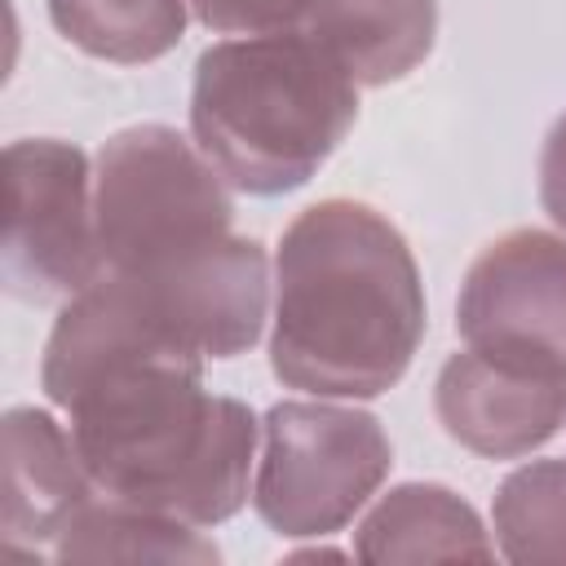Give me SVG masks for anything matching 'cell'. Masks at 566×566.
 Listing matches in <instances>:
<instances>
[{"label":"cell","mask_w":566,"mask_h":566,"mask_svg":"<svg viewBox=\"0 0 566 566\" xmlns=\"http://www.w3.org/2000/svg\"><path fill=\"white\" fill-rule=\"evenodd\" d=\"M203 363L146 336L106 274L62 301L40 389L66 411L75 451L106 500L199 531L248 504L261 424L248 402L203 389Z\"/></svg>","instance_id":"1"},{"label":"cell","mask_w":566,"mask_h":566,"mask_svg":"<svg viewBox=\"0 0 566 566\" xmlns=\"http://www.w3.org/2000/svg\"><path fill=\"white\" fill-rule=\"evenodd\" d=\"M270 371L314 398L389 394L429 327L420 265L402 230L358 199L292 217L274 256Z\"/></svg>","instance_id":"2"},{"label":"cell","mask_w":566,"mask_h":566,"mask_svg":"<svg viewBox=\"0 0 566 566\" xmlns=\"http://www.w3.org/2000/svg\"><path fill=\"white\" fill-rule=\"evenodd\" d=\"M358 119V84L296 27L208 44L190 80V137L243 195L301 190Z\"/></svg>","instance_id":"3"},{"label":"cell","mask_w":566,"mask_h":566,"mask_svg":"<svg viewBox=\"0 0 566 566\" xmlns=\"http://www.w3.org/2000/svg\"><path fill=\"white\" fill-rule=\"evenodd\" d=\"M212 159L168 124H133L102 142L93 168L97 243L111 274H146L230 239L234 199Z\"/></svg>","instance_id":"4"},{"label":"cell","mask_w":566,"mask_h":566,"mask_svg":"<svg viewBox=\"0 0 566 566\" xmlns=\"http://www.w3.org/2000/svg\"><path fill=\"white\" fill-rule=\"evenodd\" d=\"M389 464L394 447L371 411L287 398L261 420L252 509L283 539H323L363 513Z\"/></svg>","instance_id":"5"},{"label":"cell","mask_w":566,"mask_h":566,"mask_svg":"<svg viewBox=\"0 0 566 566\" xmlns=\"http://www.w3.org/2000/svg\"><path fill=\"white\" fill-rule=\"evenodd\" d=\"M4 287L27 305L80 296L106 274L93 212L88 155L57 137L4 150Z\"/></svg>","instance_id":"6"},{"label":"cell","mask_w":566,"mask_h":566,"mask_svg":"<svg viewBox=\"0 0 566 566\" xmlns=\"http://www.w3.org/2000/svg\"><path fill=\"white\" fill-rule=\"evenodd\" d=\"M455 332L469 349L566 376V234L509 230L464 270Z\"/></svg>","instance_id":"7"},{"label":"cell","mask_w":566,"mask_h":566,"mask_svg":"<svg viewBox=\"0 0 566 566\" xmlns=\"http://www.w3.org/2000/svg\"><path fill=\"white\" fill-rule=\"evenodd\" d=\"M433 416L451 442L482 460H522L566 424V376L526 371L478 349L438 367Z\"/></svg>","instance_id":"8"},{"label":"cell","mask_w":566,"mask_h":566,"mask_svg":"<svg viewBox=\"0 0 566 566\" xmlns=\"http://www.w3.org/2000/svg\"><path fill=\"white\" fill-rule=\"evenodd\" d=\"M93 486L71 429L40 407L4 411V548L40 557L66 522L93 504Z\"/></svg>","instance_id":"9"},{"label":"cell","mask_w":566,"mask_h":566,"mask_svg":"<svg viewBox=\"0 0 566 566\" xmlns=\"http://www.w3.org/2000/svg\"><path fill=\"white\" fill-rule=\"evenodd\" d=\"M305 31L363 88L407 80L438 40V0H314Z\"/></svg>","instance_id":"10"},{"label":"cell","mask_w":566,"mask_h":566,"mask_svg":"<svg viewBox=\"0 0 566 566\" xmlns=\"http://www.w3.org/2000/svg\"><path fill=\"white\" fill-rule=\"evenodd\" d=\"M358 562H491L495 539L478 509L442 482L389 486L354 531Z\"/></svg>","instance_id":"11"},{"label":"cell","mask_w":566,"mask_h":566,"mask_svg":"<svg viewBox=\"0 0 566 566\" xmlns=\"http://www.w3.org/2000/svg\"><path fill=\"white\" fill-rule=\"evenodd\" d=\"M53 562H177V566H208L221 562V548L199 535V526L119 504L97 495L84 504L66 531L49 548Z\"/></svg>","instance_id":"12"},{"label":"cell","mask_w":566,"mask_h":566,"mask_svg":"<svg viewBox=\"0 0 566 566\" xmlns=\"http://www.w3.org/2000/svg\"><path fill=\"white\" fill-rule=\"evenodd\" d=\"M186 9L190 0H49V22L88 57L142 66L181 44Z\"/></svg>","instance_id":"13"},{"label":"cell","mask_w":566,"mask_h":566,"mask_svg":"<svg viewBox=\"0 0 566 566\" xmlns=\"http://www.w3.org/2000/svg\"><path fill=\"white\" fill-rule=\"evenodd\" d=\"M491 531L504 562H566V460L513 469L491 500Z\"/></svg>","instance_id":"14"},{"label":"cell","mask_w":566,"mask_h":566,"mask_svg":"<svg viewBox=\"0 0 566 566\" xmlns=\"http://www.w3.org/2000/svg\"><path fill=\"white\" fill-rule=\"evenodd\" d=\"M314 0H190V13L212 35H279L305 27Z\"/></svg>","instance_id":"15"},{"label":"cell","mask_w":566,"mask_h":566,"mask_svg":"<svg viewBox=\"0 0 566 566\" xmlns=\"http://www.w3.org/2000/svg\"><path fill=\"white\" fill-rule=\"evenodd\" d=\"M539 208L557 230H566V115L553 119L539 146Z\"/></svg>","instance_id":"16"}]
</instances>
